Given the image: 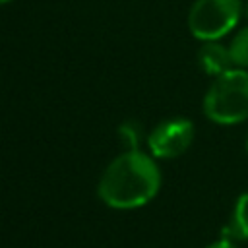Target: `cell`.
I'll use <instances>...</instances> for the list:
<instances>
[{"label":"cell","mask_w":248,"mask_h":248,"mask_svg":"<svg viewBox=\"0 0 248 248\" xmlns=\"http://www.w3.org/2000/svg\"><path fill=\"white\" fill-rule=\"evenodd\" d=\"M205 248H238V246H236V242H232V240L221 236L219 240H215L213 244H209V246H205Z\"/></svg>","instance_id":"9c48e42d"},{"label":"cell","mask_w":248,"mask_h":248,"mask_svg":"<svg viewBox=\"0 0 248 248\" xmlns=\"http://www.w3.org/2000/svg\"><path fill=\"white\" fill-rule=\"evenodd\" d=\"M223 236L232 242L248 240V192L238 196V200L232 207L231 219L223 227Z\"/></svg>","instance_id":"8992f818"},{"label":"cell","mask_w":248,"mask_h":248,"mask_svg":"<svg viewBox=\"0 0 248 248\" xmlns=\"http://www.w3.org/2000/svg\"><path fill=\"white\" fill-rule=\"evenodd\" d=\"M244 143H246V151H248V132H246V141Z\"/></svg>","instance_id":"7c38bea8"},{"label":"cell","mask_w":248,"mask_h":248,"mask_svg":"<svg viewBox=\"0 0 248 248\" xmlns=\"http://www.w3.org/2000/svg\"><path fill=\"white\" fill-rule=\"evenodd\" d=\"M8 2H12V0H0V6H4V4H8Z\"/></svg>","instance_id":"8fae6325"},{"label":"cell","mask_w":248,"mask_h":248,"mask_svg":"<svg viewBox=\"0 0 248 248\" xmlns=\"http://www.w3.org/2000/svg\"><path fill=\"white\" fill-rule=\"evenodd\" d=\"M203 114L221 126L248 120V70L231 68L213 78L202 103Z\"/></svg>","instance_id":"7a4b0ae2"},{"label":"cell","mask_w":248,"mask_h":248,"mask_svg":"<svg viewBox=\"0 0 248 248\" xmlns=\"http://www.w3.org/2000/svg\"><path fill=\"white\" fill-rule=\"evenodd\" d=\"M229 52L232 58L234 68H242L248 70V25L242 27L231 41L229 45Z\"/></svg>","instance_id":"ba28073f"},{"label":"cell","mask_w":248,"mask_h":248,"mask_svg":"<svg viewBox=\"0 0 248 248\" xmlns=\"http://www.w3.org/2000/svg\"><path fill=\"white\" fill-rule=\"evenodd\" d=\"M244 16H246V19H248V2H246V6H244Z\"/></svg>","instance_id":"30bf717a"},{"label":"cell","mask_w":248,"mask_h":248,"mask_svg":"<svg viewBox=\"0 0 248 248\" xmlns=\"http://www.w3.org/2000/svg\"><path fill=\"white\" fill-rule=\"evenodd\" d=\"M198 64L207 76H221L227 70L234 68L229 46H225L219 41H203L198 48Z\"/></svg>","instance_id":"5b68a950"},{"label":"cell","mask_w":248,"mask_h":248,"mask_svg":"<svg viewBox=\"0 0 248 248\" xmlns=\"http://www.w3.org/2000/svg\"><path fill=\"white\" fill-rule=\"evenodd\" d=\"M118 138L120 143L126 147V151H138L143 140V128L138 120H124L118 126Z\"/></svg>","instance_id":"52a82bcc"},{"label":"cell","mask_w":248,"mask_h":248,"mask_svg":"<svg viewBox=\"0 0 248 248\" xmlns=\"http://www.w3.org/2000/svg\"><path fill=\"white\" fill-rule=\"evenodd\" d=\"M242 12L240 0H196L188 12V29L202 43L219 41L236 27Z\"/></svg>","instance_id":"3957f363"},{"label":"cell","mask_w":248,"mask_h":248,"mask_svg":"<svg viewBox=\"0 0 248 248\" xmlns=\"http://www.w3.org/2000/svg\"><path fill=\"white\" fill-rule=\"evenodd\" d=\"M161 188V170L151 155L124 151L105 169L97 192L114 209H136L151 202Z\"/></svg>","instance_id":"6da1fadb"},{"label":"cell","mask_w":248,"mask_h":248,"mask_svg":"<svg viewBox=\"0 0 248 248\" xmlns=\"http://www.w3.org/2000/svg\"><path fill=\"white\" fill-rule=\"evenodd\" d=\"M194 124L188 118L176 116L159 122L147 136V147L155 159H174L182 155L194 141Z\"/></svg>","instance_id":"277c9868"}]
</instances>
